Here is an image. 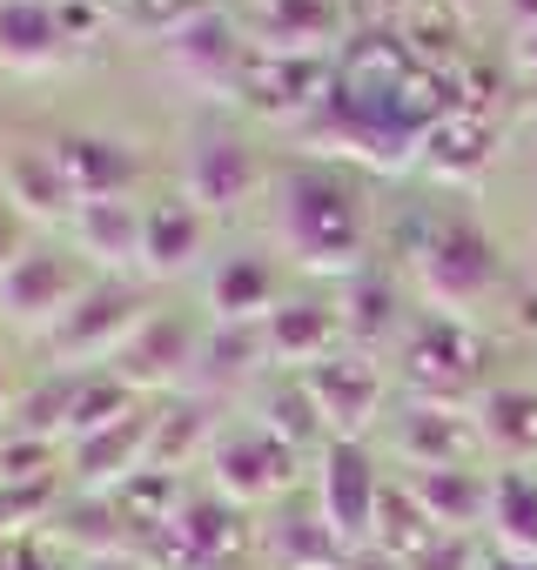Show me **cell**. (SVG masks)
Segmentation results:
<instances>
[{"instance_id":"cell-1","label":"cell","mask_w":537,"mask_h":570,"mask_svg":"<svg viewBox=\"0 0 537 570\" xmlns=\"http://www.w3.org/2000/svg\"><path fill=\"white\" fill-rule=\"evenodd\" d=\"M276 235L303 268H343L363 275V248H370V202L363 188L330 168V161H296L276 181Z\"/></svg>"},{"instance_id":"cell-23","label":"cell","mask_w":537,"mask_h":570,"mask_svg":"<svg viewBox=\"0 0 537 570\" xmlns=\"http://www.w3.org/2000/svg\"><path fill=\"white\" fill-rule=\"evenodd\" d=\"M343 309V336L370 343V336H390L397 330V289H390V275H350V296L336 303Z\"/></svg>"},{"instance_id":"cell-8","label":"cell","mask_w":537,"mask_h":570,"mask_svg":"<svg viewBox=\"0 0 537 570\" xmlns=\"http://www.w3.org/2000/svg\"><path fill=\"white\" fill-rule=\"evenodd\" d=\"M262 550L276 570H343L350 563V543L330 530V517L316 503H283L268 510L262 523Z\"/></svg>"},{"instance_id":"cell-10","label":"cell","mask_w":537,"mask_h":570,"mask_svg":"<svg viewBox=\"0 0 537 570\" xmlns=\"http://www.w3.org/2000/svg\"><path fill=\"white\" fill-rule=\"evenodd\" d=\"M148 309H135V289H121V282H95V289L75 296V309L55 323L61 350H81V356H108L121 350L135 330H141Z\"/></svg>"},{"instance_id":"cell-29","label":"cell","mask_w":537,"mask_h":570,"mask_svg":"<svg viewBox=\"0 0 537 570\" xmlns=\"http://www.w3.org/2000/svg\"><path fill=\"white\" fill-rule=\"evenodd\" d=\"M504 14H510L524 35H530V28H537V0H504Z\"/></svg>"},{"instance_id":"cell-26","label":"cell","mask_w":537,"mask_h":570,"mask_svg":"<svg viewBox=\"0 0 537 570\" xmlns=\"http://www.w3.org/2000/svg\"><path fill=\"white\" fill-rule=\"evenodd\" d=\"M21 255H28V248H21V222H14L8 195H0V275H8V268H14Z\"/></svg>"},{"instance_id":"cell-25","label":"cell","mask_w":537,"mask_h":570,"mask_svg":"<svg viewBox=\"0 0 537 570\" xmlns=\"http://www.w3.org/2000/svg\"><path fill=\"white\" fill-rule=\"evenodd\" d=\"M55 41H61V28L41 8H8V14H0V55L21 61V68H41L55 55Z\"/></svg>"},{"instance_id":"cell-30","label":"cell","mask_w":537,"mask_h":570,"mask_svg":"<svg viewBox=\"0 0 537 570\" xmlns=\"http://www.w3.org/2000/svg\"><path fill=\"white\" fill-rule=\"evenodd\" d=\"M517 68H524V75H530V81H537V28H530V35H524V41H517Z\"/></svg>"},{"instance_id":"cell-20","label":"cell","mask_w":537,"mask_h":570,"mask_svg":"<svg viewBox=\"0 0 537 570\" xmlns=\"http://www.w3.org/2000/svg\"><path fill=\"white\" fill-rule=\"evenodd\" d=\"M497 550L537 557V470H497L490 476V510H484Z\"/></svg>"},{"instance_id":"cell-19","label":"cell","mask_w":537,"mask_h":570,"mask_svg":"<svg viewBox=\"0 0 537 570\" xmlns=\"http://www.w3.org/2000/svg\"><path fill=\"white\" fill-rule=\"evenodd\" d=\"M490 155H497V135H490V121H477V115H443V121L423 128V161H430L437 175H450V181L484 175Z\"/></svg>"},{"instance_id":"cell-9","label":"cell","mask_w":537,"mask_h":570,"mask_svg":"<svg viewBox=\"0 0 537 570\" xmlns=\"http://www.w3.org/2000/svg\"><path fill=\"white\" fill-rule=\"evenodd\" d=\"M262 343H268V356L290 363V370H316L343 343V309L336 303H316V296L276 303V309L262 316Z\"/></svg>"},{"instance_id":"cell-12","label":"cell","mask_w":537,"mask_h":570,"mask_svg":"<svg viewBox=\"0 0 537 570\" xmlns=\"http://www.w3.org/2000/svg\"><path fill=\"white\" fill-rule=\"evenodd\" d=\"M188 363H202V343H195V330L182 316H141V330L115 350V376L121 383H155V376L168 383Z\"/></svg>"},{"instance_id":"cell-18","label":"cell","mask_w":537,"mask_h":570,"mask_svg":"<svg viewBox=\"0 0 537 570\" xmlns=\"http://www.w3.org/2000/svg\"><path fill=\"white\" fill-rule=\"evenodd\" d=\"M477 436L504 456V470H530L537 463V390H497V396H484Z\"/></svg>"},{"instance_id":"cell-24","label":"cell","mask_w":537,"mask_h":570,"mask_svg":"<svg viewBox=\"0 0 537 570\" xmlns=\"http://www.w3.org/2000/svg\"><path fill=\"white\" fill-rule=\"evenodd\" d=\"M330 35V0H268V55H296Z\"/></svg>"},{"instance_id":"cell-16","label":"cell","mask_w":537,"mask_h":570,"mask_svg":"<svg viewBox=\"0 0 537 570\" xmlns=\"http://www.w3.org/2000/svg\"><path fill=\"white\" fill-rule=\"evenodd\" d=\"M208 303H215L222 323L255 330L268 309H276V262L268 255H228L215 268V282H208Z\"/></svg>"},{"instance_id":"cell-3","label":"cell","mask_w":537,"mask_h":570,"mask_svg":"<svg viewBox=\"0 0 537 570\" xmlns=\"http://www.w3.org/2000/svg\"><path fill=\"white\" fill-rule=\"evenodd\" d=\"M383 497H390V476L377 470V456L363 450V436H330L323 463H316V510L330 517V530L350 550H363L377 537Z\"/></svg>"},{"instance_id":"cell-6","label":"cell","mask_w":537,"mask_h":570,"mask_svg":"<svg viewBox=\"0 0 537 570\" xmlns=\"http://www.w3.org/2000/svg\"><path fill=\"white\" fill-rule=\"evenodd\" d=\"M296 376H303V390L316 396L330 436H363V430H370V416H377V403H383V370H377L370 356L336 350V356H323L316 370H296Z\"/></svg>"},{"instance_id":"cell-11","label":"cell","mask_w":537,"mask_h":570,"mask_svg":"<svg viewBox=\"0 0 537 570\" xmlns=\"http://www.w3.org/2000/svg\"><path fill=\"white\" fill-rule=\"evenodd\" d=\"M470 356H477V343H470V330H463L457 316H423V323L410 330V350H403L410 383L430 390V396L463 390V383H470Z\"/></svg>"},{"instance_id":"cell-13","label":"cell","mask_w":537,"mask_h":570,"mask_svg":"<svg viewBox=\"0 0 537 570\" xmlns=\"http://www.w3.org/2000/svg\"><path fill=\"white\" fill-rule=\"evenodd\" d=\"M403 490L417 497V510L437 523V530H470L484 523L490 510V476L470 470V463H443V470H410Z\"/></svg>"},{"instance_id":"cell-5","label":"cell","mask_w":537,"mask_h":570,"mask_svg":"<svg viewBox=\"0 0 537 570\" xmlns=\"http://www.w3.org/2000/svg\"><path fill=\"white\" fill-rule=\"evenodd\" d=\"M182 188H188V202H195L202 215L242 208V202L262 188V161H255L248 135L202 121V128L188 135V155H182Z\"/></svg>"},{"instance_id":"cell-27","label":"cell","mask_w":537,"mask_h":570,"mask_svg":"<svg viewBox=\"0 0 537 570\" xmlns=\"http://www.w3.org/2000/svg\"><path fill=\"white\" fill-rule=\"evenodd\" d=\"M477 570H537V557H524V550H484Z\"/></svg>"},{"instance_id":"cell-4","label":"cell","mask_w":537,"mask_h":570,"mask_svg":"<svg viewBox=\"0 0 537 570\" xmlns=\"http://www.w3.org/2000/svg\"><path fill=\"white\" fill-rule=\"evenodd\" d=\"M208 470L228 503H283L296 490V450L262 423H228L208 443Z\"/></svg>"},{"instance_id":"cell-22","label":"cell","mask_w":537,"mask_h":570,"mask_svg":"<svg viewBox=\"0 0 537 570\" xmlns=\"http://www.w3.org/2000/svg\"><path fill=\"white\" fill-rule=\"evenodd\" d=\"M175 61H182L202 88H215V81H235V75H242V41H235L228 21L195 14L188 28H175Z\"/></svg>"},{"instance_id":"cell-31","label":"cell","mask_w":537,"mask_h":570,"mask_svg":"<svg viewBox=\"0 0 537 570\" xmlns=\"http://www.w3.org/2000/svg\"><path fill=\"white\" fill-rule=\"evenodd\" d=\"M95 570H135V563H95Z\"/></svg>"},{"instance_id":"cell-17","label":"cell","mask_w":537,"mask_h":570,"mask_svg":"<svg viewBox=\"0 0 537 570\" xmlns=\"http://www.w3.org/2000/svg\"><path fill=\"white\" fill-rule=\"evenodd\" d=\"M202 235H208V215L188 195L182 202H162V208H141V262L155 275H182L202 255Z\"/></svg>"},{"instance_id":"cell-7","label":"cell","mask_w":537,"mask_h":570,"mask_svg":"<svg viewBox=\"0 0 537 570\" xmlns=\"http://www.w3.org/2000/svg\"><path fill=\"white\" fill-rule=\"evenodd\" d=\"M81 289H88L81 268H75L68 255H48V248H28L8 275H0V303H8V316H21V323H48V330L75 309Z\"/></svg>"},{"instance_id":"cell-14","label":"cell","mask_w":537,"mask_h":570,"mask_svg":"<svg viewBox=\"0 0 537 570\" xmlns=\"http://www.w3.org/2000/svg\"><path fill=\"white\" fill-rule=\"evenodd\" d=\"M68 188L81 202H128V181H135V148L128 141H108V135H68L55 148Z\"/></svg>"},{"instance_id":"cell-28","label":"cell","mask_w":537,"mask_h":570,"mask_svg":"<svg viewBox=\"0 0 537 570\" xmlns=\"http://www.w3.org/2000/svg\"><path fill=\"white\" fill-rule=\"evenodd\" d=\"M343 570H403V563H397V557H383L377 543H363V550H350V563H343Z\"/></svg>"},{"instance_id":"cell-21","label":"cell","mask_w":537,"mask_h":570,"mask_svg":"<svg viewBox=\"0 0 537 570\" xmlns=\"http://www.w3.org/2000/svg\"><path fill=\"white\" fill-rule=\"evenodd\" d=\"M235 523H242V517H235V503H228V497H222V503H215V497H195V503H182V510H175L168 537L182 543V557H188L195 570H215V557L242 543V530H235Z\"/></svg>"},{"instance_id":"cell-2","label":"cell","mask_w":537,"mask_h":570,"mask_svg":"<svg viewBox=\"0 0 537 570\" xmlns=\"http://www.w3.org/2000/svg\"><path fill=\"white\" fill-rule=\"evenodd\" d=\"M417 275H423V296L430 303L470 309V303H484L504 282V255H497V242L470 215H443L423 235V248H417Z\"/></svg>"},{"instance_id":"cell-15","label":"cell","mask_w":537,"mask_h":570,"mask_svg":"<svg viewBox=\"0 0 537 570\" xmlns=\"http://www.w3.org/2000/svg\"><path fill=\"white\" fill-rule=\"evenodd\" d=\"M477 443H484V436H477V423H463L457 410H437V403H423V410L397 416V450H403V463H410V470L470 463V450H477Z\"/></svg>"}]
</instances>
